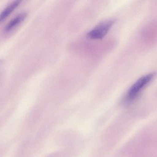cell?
<instances>
[{
  "mask_svg": "<svg viewBox=\"0 0 157 157\" xmlns=\"http://www.w3.org/2000/svg\"><path fill=\"white\" fill-rule=\"evenodd\" d=\"M21 2V1H15L12 2L10 5H9L3 11L2 13L0 15V21H2L7 18L10 14L20 5V3Z\"/></svg>",
  "mask_w": 157,
  "mask_h": 157,
  "instance_id": "cell-4",
  "label": "cell"
},
{
  "mask_svg": "<svg viewBox=\"0 0 157 157\" xmlns=\"http://www.w3.org/2000/svg\"><path fill=\"white\" fill-rule=\"evenodd\" d=\"M154 76V73H150L140 78L128 91L125 96L126 101L130 102L136 99L145 86L153 78Z\"/></svg>",
  "mask_w": 157,
  "mask_h": 157,
  "instance_id": "cell-1",
  "label": "cell"
},
{
  "mask_svg": "<svg viewBox=\"0 0 157 157\" xmlns=\"http://www.w3.org/2000/svg\"><path fill=\"white\" fill-rule=\"evenodd\" d=\"M115 22V20H111L101 23L89 32L87 36L93 39H101L106 35Z\"/></svg>",
  "mask_w": 157,
  "mask_h": 157,
  "instance_id": "cell-2",
  "label": "cell"
},
{
  "mask_svg": "<svg viewBox=\"0 0 157 157\" xmlns=\"http://www.w3.org/2000/svg\"><path fill=\"white\" fill-rule=\"evenodd\" d=\"M27 13L26 12H23L18 14L15 18H13L6 25L5 28L6 31H10L17 26L18 24L23 21L27 16Z\"/></svg>",
  "mask_w": 157,
  "mask_h": 157,
  "instance_id": "cell-3",
  "label": "cell"
}]
</instances>
